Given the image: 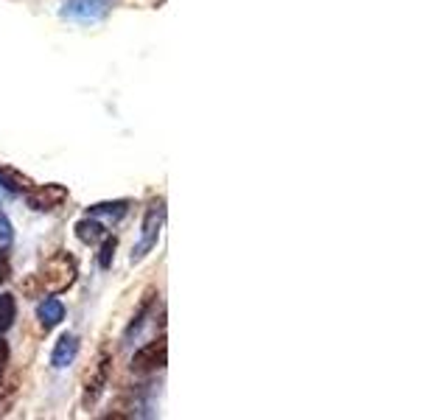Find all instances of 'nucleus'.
I'll list each match as a JSON object with an SVG mask.
<instances>
[{"mask_svg": "<svg viewBox=\"0 0 448 420\" xmlns=\"http://www.w3.org/2000/svg\"><path fill=\"white\" fill-rule=\"evenodd\" d=\"M110 6H112V0H68L62 14L70 17V20L92 23V20H101L110 11Z\"/></svg>", "mask_w": 448, "mask_h": 420, "instance_id": "nucleus-5", "label": "nucleus"}, {"mask_svg": "<svg viewBox=\"0 0 448 420\" xmlns=\"http://www.w3.org/2000/svg\"><path fill=\"white\" fill-rule=\"evenodd\" d=\"M166 362H169V342H166V336H160L134 353L132 370L134 373H151V370L166 367Z\"/></svg>", "mask_w": 448, "mask_h": 420, "instance_id": "nucleus-3", "label": "nucleus"}, {"mask_svg": "<svg viewBox=\"0 0 448 420\" xmlns=\"http://www.w3.org/2000/svg\"><path fill=\"white\" fill-rule=\"evenodd\" d=\"M163 216H166L163 202H157V205L149 208V213H146V219H143L140 241L134 244V249H132V261H143V258L157 247V235H160V227H163Z\"/></svg>", "mask_w": 448, "mask_h": 420, "instance_id": "nucleus-2", "label": "nucleus"}, {"mask_svg": "<svg viewBox=\"0 0 448 420\" xmlns=\"http://www.w3.org/2000/svg\"><path fill=\"white\" fill-rule=\"evenodd\" d=\"M17 320V303L14 294H0V333H6Z\"/></svg>", "mask_w": 448, "mask_h": 420, "instance_id": "nucleus-10", "label": "nucleus"}, {"mask_svg": "<svg viewBox=\"0 0 448 420\" xmlns=\"http://www.w3.org/2000/svg\"><path fill=\"white\" fill-rule=\"evenodd\" d=\"M79 275V269H76V261H73V255H68V252H56V255H50L48 261L43 264V275H40V283H43L45 291H65V289H70L73 286V280Z\"/></svg>", "mask_w": 448, "mask_h": 420, "instance_id": "nucleus-1", "label": "nucleus"}, {"mask_svg": "<svg viewBox=\"0 0 448 420\" xmlns=\"http://www.w3.org/2000/svg\"><path fill=\"white\" fill-rule=\"evenodd\" d=\"M76 353H79V339H76L73 333H65V336L56 342L50 362H53V367H68V365L76 359Z\"/></svg>", "mask_w": 448, "mask_h": 420, "instance_id": "nucleus-7", "label": "nucleus"}, {"mask_svg": "<svg viewBox=\"0 0 448 420\" xmlns=\"http://www.w3.org/2000/svg\"><path fill=\"white\" fill-rule=\"evenodd\" d=\"M9 275H11V264H9V255L0 249V283H6Z\"/></svg>", "mask_w": 448, "mask_h": 420, "instance_id": "nucleus-16", "label": "nucleus"}, {"mask_svg": "<svg viewBox=\"0 0 448 420\" xmlns=\"http://www.w3.org/2000/svg\"><path fill=\"white\" fill-rule=\"evenodd\" d=\"M11 238H14V235H11V225H9V219L0 213V249H6V247L11 244Z\"/></svg>", "mask_w": 448, "mask_h": 420, "instance_id": "nucleus-15", "label": "nucleus"}, {"mask_svg": "<svg viewBox=\"0 0 448 420\" xmlns=\"http://www.w3.org/2000/svg\"><path fill=\"white\" fill-rule=\"evenodd\" d=\"M6 362H9V345L0 339V373L6 370Z\"/></svg>", "mask_w": 448, "mask_h": 420, "instance_id": "nucleus-17", "label": "nucleus"}, {"mask_svg": "<svg viewBox=\"0 0 448 420\" xmlns=\"http://www.w3.org/2000/svg\"><path fill=\"white\" fill-rule=\"evenodd\" d=\"M107 378H110V356H101L85 378V404H92L101 395V389L107 387Z\"/></svg>", "mask_w": 448, "mask_h": 420, "instance_id": "nucleus-6", "label": "nucleus"}, {"mask_svg": "<svg viewBox=\"0 0 448 420\" xmlns=\"http://www.w3.org/2000/svg\"><path fill=\"white\" fill-rule=\"evenodd\" d=\"M112 255H115V238H104V244H101V255H98V264H101V269H110V264H112Z\"/></svg>", "mask_w": 448, "mask_h": 420, "instance_id": "nucleus-14", "label": "nucleus"}, {"mask_svg": "<svg viewBox=\"0 0 448 420\" xmlns=\"http://www.w3.org/2000/svg\"><path fill=\"white\" fill-rule=\"evenodd\" d=\"M151 297H154V291H146V297L140 300V308H137V314H134L132 323H129V328H127V336H132V333H137V330H140V323H143L146 311L151 308Z\"/></svg>", "mask_w": 448, "mask_h": 420, "instance_id": "nucleus-12", "label": "nucleus"}, {"mask_svg": "<svg viewBox=\"0 0 448 420\" xmlns=\"http://www.w3.org/2000/svg\"><path fill=\"white\" fill-rule=\"evenodd\" d=\"M124 210H127V202H107V205H95V208H90V216H112V219H118V216H124Z\"/></svg>", "mask_w": 448, "mask_h": 420, "instance_id": "nucleus-13", "label": "nucleus"}, {"mask_svg": "<svg viewBox=\"0 0 448 420\" xmlns=\"http://www.w3.org/2000/svg\"><path fill=\"white\" fill-rule=\"evenodd\" d=\"M0 183L9 188V190H28L31 188V180L11 171V168H0Z\"/></svg>", "mask_w": 448, "mask_h": 420, "instance_id": "nucleus-11", "label": "nucleus"}, {"mask_svg": "<svg viewBox=\"0 0 448 420\" xmlns=\"http://www.w3.org/2000/svg\"><path fill=\"white\" fill-rule=\"evenodd\" d=\"M76 235H79V241H85V244H98V241L107 238V227H104L95 216H90V219H82V222L76 225Z\"/></svg>", "mask_w": 448, "mask_h": 420, "instance_id": "nucleus-8", "label": "nucleus"}, {"mask_svg": "<svg viewBox=\"0 0 448 420\" xmlns=\"http://www.w3.org/2000/svg\"><path fill=\"white\" fill-rule=\"evenodd\" d=\"M37 314H40V323H43L45 328L59 325V323L65 320V308H62V303H59L56 297H48V300H43Z\"/></svg>", "mask_w": 448, "mask_h": 420, "instance_id": "nucleus-9", "label": "nucleus"}, {"mask_svg": "<svg viewBox=\"0 0 448 420\" xmlns=\"http://www.w3.org/2000/svg\"><path fill=\"white\" fill-rule=\"evenodd\" d=\"M68 199V188L65 185H40V188H28V208L40 210V213H48V210H56L62 202Z\"/></svg>", "mask_w": 448, "mask_h": 420, "instance_id": "nucleus-4", "label": "nucleus"}]
</instances>
